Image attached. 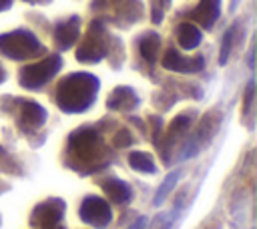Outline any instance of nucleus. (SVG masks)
Wrapping results in <instances>:
<instances>
[{
    "label": "nucleus",
    "instance_id": "nucleus-1",
    "mask_svg": "<svg viewBox=\"0 0 257 229\" xmlns=\"http://www.w3.org/2000/svg\"><path fill=\"white\" fill-rule=\"evenodd\" d=\"M64 163L80 175H90L108 167L112 153L106 149L96 127H80L68 135Z\"/></svg>",
    "mask_w": 257,
    "mask_h": 229
},
{
    "label": "nucleus",
    "instance_id": "nucleus-2",
    "mask_svg": "<svg viewBox=\"0 0 257 229\" xmlns=\"http://www.w3.org/2000/svg\"><path fill=\"white\" fill-rule=\"evenodd\" d=\"M102 58H108L110 66L118 70L124 62V44L118 36L108 32L102 20L92 18L76 48V60L82 64H96Z\"/></svg>",
    "mask_w": 257,
    "mask_h": 229
},
{
    "label": "nucleus",
    "instance_id": "nucleus-3",
    "mask_svg": "<svg viewBox=\"0 0 257 229\" xmlns=\"http://www.w3.org/2000/svg\"><path fill=\"white\" fill-rule=\"evenodd\" d=\"M100 80L90 72H70L54 88V102L62 112L76 114L88 110L98 94Z\"/></svg>",
    "mask_w": 257,
    "mask_h": 229
},
{
    "label": "nucleus",
    "instance_id": "nucleus-4",
    "mask_svg": "<svg viewBox=\"0 0 257 229\" xmlns=\"http://www.w3.org/2000/svg\"><path fill=\"white\" fill-rule=\"evenodd\" d=\"M90 12L102 22L116 28H128L145 20L143 0H90Z\"/></svg>",
    "mask_w": 257,
    "mask_h": 229
},
{
    "label": "nucleus",
    "instance_id": "nucleus-5",
    "mask_svg": "<svg viewBox=\"0 0 257 229\" xmlns=\"http://www.w3.org/2000/svg\"><path fill=\"white\" fill-rule=\"evenodd\" d=\"M0 54L10 60H32L46 54L44 44L28 28H16L0 34Z\"/></svg>",
    "mask_w": 257,
    "mask_h": 229
},
{
    "label": "nucleus",
    "instance_id": "nucleus-6",
    "mask_svg": "<svg viewBox=\"0 0 257 229\" xmlns=\"http://www.w3.org/2000/svg\"><path fill=\"white\" fill-rule=\"evenodd\" d=\"M60 68H62V56L58 52H50L30 64H24L18 70V82L22 88L40 90L58 74Z\"/></svg>",
    "mask_w": 257,
    "mask_h": 229
},
{
    "label": "nucleus",
    "instance_id": "nucleus-7",
    "mask_svg": "<svg viewBox=\"0 0 257 229\" xmlns=\"http://www.w3.org/2000/svg\"><path fill=\"white\" fill-rule=\"evenodd\" d=\"M0 106H2V110L10 112L14 117L16 127L24 135L36 133L46 123V119H48L46 110L38 102L28 100V98H20V96H16V98H10V96L2 98V104Z\"/></svg>",
    "mask_w": 257,
    "mask_h": 229
},
{
    "label": "nucleus",
    "instance_id": "nucleus-8",
    "mask_svg": "<svg viewBox=\"0 0 257 229\" xmlns=\"http://www.w3.org/2000/svg\"><path fill=\"white\" fill-rule=\"evenodd\" d=\"M66 205L58 197H48L42 203H38L30 213V225L34 229H64L62 217H64Z\"/></svg>",
    "mask_w": 257,
    "mask_h": 229
},
{
    "label": "nucleus",
    "instance_id": "nucleus-9",
    "mask_svg": "<svg viewBox=\"0 0 257 229\" xmlns=\"http://www.w3.org/2000/svg\"><path fill=\"white\" fill-rule=\"evenodd\" d=\"M78 217H80V221H84L86 225H90L94 229H104L112 221V209L102 197L88 195L80 203Z\"/></svg>",
    "mask_w": 257,
    "mask_h": 229
},
{
    "label": "nucleus",
    "instance_id": "nucleus-10",
    "mask_svg": "<svg viewBox=\"0 0 257 229\" xmlns=\"http://www.w3.org/2000/svg\"><path fill=\"white\" fill-rule=\"evenodd\" d=\"M80 24L82 18L78 14H70L66 18H60L52 24V42L56 50H68L76 44V40L80 38Z\"/></svg>",
    "mask_w": 257,
    "mask_h": 229
},
{
    "label": "nucleus",
    "instance_id": "nucleus-11",
    "mask_svg": "<svg viewBox=\"0 0 257 229\" xmlns=\"http://www.w3.org/2000/svg\"><path fill=\"white\" fill-rule=\"evenodd\" d=\"M181 16L195 26H201L205 30H213L219 16H221V0H199L193 8L181 12Z\"/></svg>",
    "mask_w": 257,
    "mask_h": 229
},
{
    "label": "nucleus",
    "instance_id": "nucleus-12",
    "mask_svg": "<svg viewBox=\"0 0 257 229\" xmlns=\"http://www.w3.org/2000/svg\"><path fill=\"white\" fill-rule=\"evenodd\" d=\"M161 64H163V68L173 70V72L193 74V72H201V70L205 68V56H203V54L187 56V54H181L177 48L171 46V48H167V50L163 52Z\"/></svg>",
    "mask_w": 257,
    "mask_h": 229
},
{
    "label": "nucleus",
    "instance_id": "nucleus-13",
    "mask_svg": "<svg viewBox=\"0 0 257 229\" xmlns=\"http://www.w3.org/2000/svg\"><path fill=\"white\" fill-rule=\"evenodd\" d=\"M161 46H163V38L155 30H145L135 38L137 58L147 66V70L155 68V64H157V60L161 56Z\"/></svg>",
    "mask_w": 257,
    "mask_h": 229
},
{
    "label": "nucleus",
    "instance_id": "nucleus-14",
    "mask_svg": "<svg viewBox=\"0 0 257 229\" xmlns=\"http://www.w3.org/2000/svg\"><path fill=\"white\" fill-rule=\"evenodd\" d=\"M193 121H195V112H183V114H179V117H175L173 121H171V125H169V129H167V133L165 135H161V139H159V151H161V155H163V161L165 163H169V153L173 151V147H175V141L177 139H181L185 133H189V129L193 127Z\"/></svg>",
    "mask_w": 257,
    "mask_h": 229
},
{
    "label": "nucleus",
    "instance_id": "nucleus-15",
    "mask_svg": "<svg viewBox=\"0 0 257 229\" xmlns=\"http://www.w3.org/2000/svg\"><path fill=\"white\" fill-rule=\"evenodd\" d=\"M219 129V117H215V114H205L203 117V121L199 123V127L195 129V135H193V139L185 145V151H183V157H193V155H197L199 151H201V147L203 145H207L209 141H211V137L215 135V131Z\"/></svg>",
    "mask_w": 257,
    "mask_h": 229
},
{
    "label": "nucleus",
    "instance_id": "nucleus-16",
    "mask_svg": "<svg viewBox=\"0 0 257 229\" xmlns=\"http://www.w3.org/2000/svg\"><path fill=\"white\" fill-rule=\"evenodd\" d=\"M139 104H141V98L135 92V88L124 86V84L112 88L110 94H108V98H106V106L110 110H116V112H131Z\"/></svg>",
    "mask_w": 257,
    "mask_h": 229
},
{
    "label": "nucleus",
    "instance_id": "nucleus-17",
    "mask_svg": "<svg viewBox=\"0 0 257 229\" xmlns=\"http://www.w3.org/2000/svg\"><path fill=\"white\" fill-rule=\"evenodd\" d=\"M175 38H177V44L181 50H195L201 44L203 34L199 30V26H195L193 22L181 20L175 28Z\"/></svg>",
    "mask_w": 257,
    "mask_h": 229
},
{
    "label": "nucleus",
    "instance_id": "nucleus-18",
    "mask_svg": "<svg viewBox=\"0 0 257 229\" xmlns=\"http://www.w3.org/2000/svg\"><path fill=\"white\" fill-rule=\"evenodd\" d=\"M100 189H102V191L106 193V197H108L112 203H116V205L128 203V201L133 199V189H131L124 181H120V179H116V177L102 179V181H100Z\"/></svg>",
    "mask_w": 257,
    "mask_h": 229
},
{
    "label": "nucleus",
    "instance_id": "nucleus-19",
    "mask_svg": "<svg viewBox=\"0 0 257 229\" xmlns=\"http://www.w3.org/2000/svg\"><path fill=\"white\" fill-rule=\"evenodd\" d=\"M128 165H131V169H135L139 173H147V175L157 173V165H155L153 157L145 151H131L128 153Z\"/></svg>",
    "mask_w": 257,
    "mask_h": 229
},
{
    "label": "nucleus",
    "instance_id": "nucleus-20",
    "mask_svg": "<svg viewBox=\"0 0 257 229\" xmlns=\"http://www.w3.org/2000/svg\"><path fill=\"white\" fill-rule=\"evenodd\" d=\"M239 24H241V22H235L233 26H229L227 32H225V36H223L221 52H219V64H221V66H223V64L229 60V56H231V50H233V46H235V38H237V32H239Z\"/></svg>",
    "mask_w": 257,
    "mask_h": 229
},
{
    "label": "nucleus",
    "instance_id": "nucleus-21",
    "mask_svg": "<svg viewBox=\"0 0 257 229\" xmlns=\"http://www.w3.org/2000/svg\"><path fill=\"white\" fill-rule=\"evenodd\" d=\"M179 177H181V169L171 171V173L165 177V181L161 183V187H159V189H157V193H155V199H153V205H155V207H159V205H161V203L167 199V195L171 193V189L177 185Z\"/></svg>",
    "mask_w": 257,
    "mask_h": 229
},
{
    "label": "nucleus",
    "instance_id": "nucleus-22",
    "mask_svg": "<svg viewBox=\"0 0 257 229\" xmlns=\"http://www.w3.org/2000/svg\"><path fill=\"white\" fill-rule=\"evenodd\" d=\"M171 8V0H149V10H151V22L161 24L165 18V12Z\"/></svg>",
    "mask_w": 257,
    "mask_h": 229
},
{
    "label": "nucleus",
    "instance_id": "nucleus-23",
    "mask_svg": "<svg viewBox=\"0 0 257 229\" xmlns=\"http://www.w3.org/2000/svg\"><path fill=\"white\" fill-rule=\"evenodd\" d=\"M133 135H131V131H124V129H120L116 135H114V139H112V147L114 149H124V147H128V145H133Z\"/></svg>",
    "mask_w": 257,
    "mask_h": 229
},
{
    "label": "nucleus",
    "instance_id": "nucleus-24",
    "mask_svg": "<svg viewBox=\"0 0 257 229\" xmlns=\"http://www.w3.org/2000/svg\"><path fill=\"white\" fill-rule=\"evenodd\" d=\"M251 102H253V82H249L247 86V92H245V106H243V112L247 114L249 108H251Z\"/></svg>",
    "mask_w": 257,
    "mask_h": 229
},
{
    "label": "nucleus",
    "instance_id": "nucleus-25",
    "mask_svg": "<svg viewBox=\"0 0 257 229\" xmlns=\"http://www.w3.org/2000/svg\"><path fill=\"white\" fill-rule=\"evenodd\" d=\"M12 2H14V0H0V12L8 10V8L12 6Z\"/></svg>",
    "mask_w": 257,
    "mask_h": 229
},
{
    "label": "nucleus",
    "instance_id": "nucleus-26",
    "mask_svg": "<svg viewBox=\"0 0 257 229\" xmlns=\"http://www.w3.org/2000/svg\"><path fill=\"white\" fill-rule=\"evenodd\" d=\"M22 2H26V4H50L52 0H22Z\"/></svg>",
    "mask_w": 257,
    "mask_h": 229
},
{
    "label": "nucleus",
    "instance_id": "nucleus-27",
    "mask_svg": "<svg viewBox=\"0 0 257 229\" xmlns=\"http://www.w3.org/2000/svg\"><path fill=\"white\" fill-rule=\"evenodd\" d=\"M6 80V68L2 66V62H0V84Z\"/></svg>",
    "mask_w": 257,
    "mask_h": 229
},
{
    "label": "nucleus",
    "instance_id": "nucleus-28",
    "mask_svg": "<svg viewBox=\"0 0 257 229\" xmlns=\"http://www.w3.org/2000/svg\"><path fill=\"white\" fill-rule=\"evenodd\" d=\"M237 4H239V0H231V6H229V10H231V12H233V10H235V8H237Z\"/></svg>",
    "mask_w": 257,
    "mask_h": 229
},
{
    "label": "nucleus",
    "instance_id": "nucleus-29",
    "mask_svg": "<svg viewBox=\"0 0 257 229\" xmlns=\"http://www.w3.org/2000/svg\"><path fill=\"white\" fill-rule=\"evenodd\" d=\"M171 225H173V221H171V219H169V221H167V223H165V225H163V227H159V229H171Z\"/></svg>",
    "mask_w": 257,
    "mask_h": 229
},
{
    "label": "nucleus",
    "instance_id": "nucleus-30",
    "mask_svg": "<svg viewBox=\"0 0 257 229\" xmlns=\"http://www.w3.org/2000/svg\"><path fill=\"white\" fill-rule=\"evenodd\" d=\"M0 223H2V219H0Z\"/></svg>",
    "mask_w": 257,
    "mask_h": 229
}]
</instances>
